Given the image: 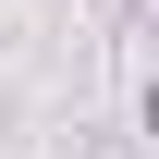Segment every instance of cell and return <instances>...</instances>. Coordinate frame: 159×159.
<instances>
[{
  "label": "cell",
  "instance_id": "cell-1",
  "mask_svg": "<svg viewBox=\"0 0 159 159\" xmlns=\"http://www.w3.org/2000/svg\"><path fill=\"white\" fill-rule=\"evenodd\" d=\"M147 122H159V98H147Z\"/></svg>",
  "mask_w": 159,
  "mask_h": 159
}]
</instances>
